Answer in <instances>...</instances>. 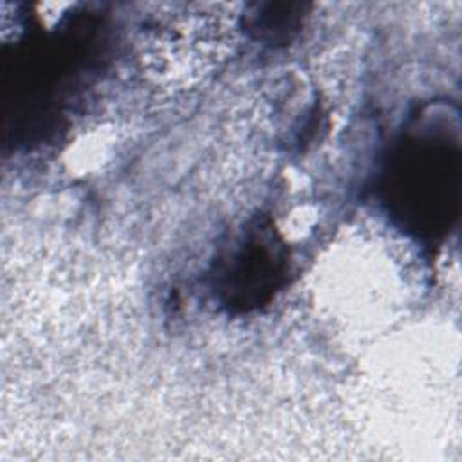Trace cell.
<instances>
[{"instance_id": "1", "label": "cell", "mask_w": 462, "mask_h": 462, "mask_svg": "<svg viewBox=\"0 0 462 462\" xmlns=\"http://www.w3.org/2000/svg\"><path fill=\"white\" fill-rule=\"evenodd\" d=\"M283 267L282 245L271 231L258 227L222 262L218 289L226 303L249 309L271 296Z\"/></svg>"}]
</instances>
